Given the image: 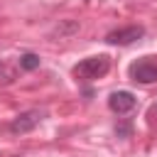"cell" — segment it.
<instances>
[{
    "mask_svg": "<svg viewBox=\"0 0 157 157\" xmlns=\"http://www.w3.org/2000/svg\"><path fill=\"white\" fill-rule=\"evenodd\" d=\"M108 69H110L108 56L98 54V56H88V59L78 61V64L74 66V76H76V78H83V81H93V78L105 76V74H108Z\"/></svg>",
    "mask_w": 157,
    "mask_h": 157,
    "instance_id": "cell-1",
    "label": "cell"
},
{
    "mask_svg": "<svg viewBox=\"0 0 157 157\" xmlns=\"http://www.w3.org/2000/svg\"><path fill=\"white\" fill-rule=\"evenodd\" d=\"M142 34H145V29H142L140 25H130V27H123V29H113V32H108L105 42H108V44H132V42H137Z\"/></svg>",
    "mask_w": 157,
    "mask_h": 157,
    "instance_id": "cell-2",
    "label": "cell"
},
{
    "mask_svg": "<svg viewBox=\"0 0 157 157\" xmlns=\"http://www.w3.org/2000/svg\"><path fill=\"white\" fill-rule=\"evenodd\" d=\"M130 76H132V81H140V83H155L157 81V64L150 59H142L130 66Z\"/></svg>",
    "mask_w": 157,
    "mask_h": 157,
    "instance_id": "cell-3",
    "label": "cell"
},
{
    "mask_svg": "<svg viewBox=\"0 0 157 157\" xmlns=\"http://www.w3.org/2000/svg\"><path fill=\"white\" fill-rule=\"evenodd\" d=\"M108 105H110V110H113V113L123 115V113H130V110L137 105V98H135L130 91H115V93H110Z\"/></svg>",
    "mask_w": 157,
    "mask_h": 157,
    "instance_id": "cell-4",
    "label": "cell"
},
{
    "mask_svg": "<svg viewBox=\"0 0 157 157\" xmlns=\"http://www.w3.org/2000/svg\"><path fill=\"white\" fill-rule=\"evenodd\" d=\"M39 120H42V113H39V110H27V113L17 115V118L10 123V130H12V132H29Z\"/></svg>",
    "mask_w": 157,
    "mask_h": 157,
    "instance_id": "cell-5",
    "label": "cell"
},
{
    "mask_svg": "<svg viewBox=\"0 0 157 157\" xmlns=\"http://www.w3.org/2000/svg\"><path fill=\"white\" fill-rule=\"evenodd\" d=\"M20 66L27 69V71H34L39 66V56L37 54H25V56H20Z\"/></svg>",
    "mask_w": 157,
    "mask_h": 157,
    "instance_id": "cell-6",
    "label": "cell"
}]
</instances>
